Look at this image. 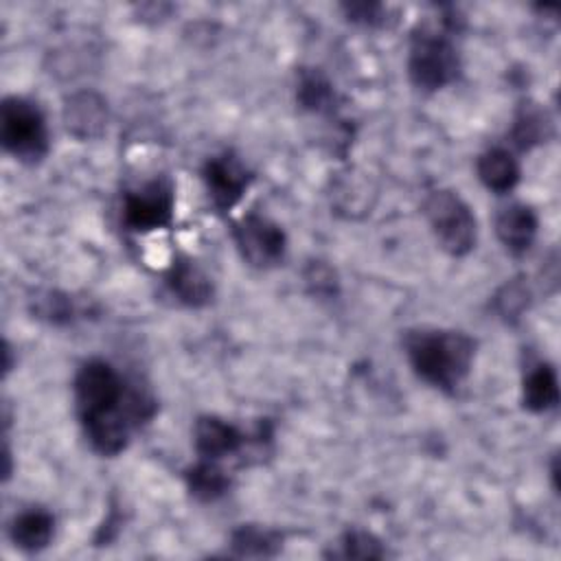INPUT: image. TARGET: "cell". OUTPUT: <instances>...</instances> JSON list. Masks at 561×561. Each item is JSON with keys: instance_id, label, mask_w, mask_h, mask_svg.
Listing matches in <instances>:
<instances>
[{"instance_id": "obj_1", "label": "cell", "mask_w": 561, "mask_h": 561, "mask_svg": "<svg viewBox=\"0 0 561 561\" xmlns=\"http://www.w3.org/2000/svg\"><path fill=\"white\" fill-rule=\"evenodd\" d=\"M75 401L90 445L103 456L121 454L136 425L151 419L156 403L140 388H127L105 359L85 362L75 377Z\"/></svg>"}, {"instance_id": "obj_2", "label": "cell", "mask_w": 561, "mask_h": 561, "mask_svg": "<svg viewBox=\"0 0 561 561\" xmlns=\"http://www.w3.org/2000/svg\"><path fill=\"white\" fill-rule=\"evenodd\" d=\"M405 351L423 381L454 392L471 370L476 342L462 331H416L405 337Z\"/></svg>"}, {"instance_id": "obj_3", "label": "cell", "mask_w": 561, "mask_h": 561, "mask_svg": "<svg viewBox=\"0 0 561 561\" xmlns=\"http://www.w3.org/2000/svg\"><path fill=\"white\" fill-rule=\"evenodd\" d=\"M0 142L22 162H39L48 153V129L42 110L22 96H9L0 107Z\"/></svg>"}, {"instance_id": "obj_4", "label": "cell", "mask_w": 561, "mask_h": 561, "mask_svg": "<svg viewBox=\"0 0 561 561\" xmlns=\"http://www.w3.org/2000/svg\"><path fill=\"white\" fill-rule=\"evenodd\" d=\"M408 72L416 88L440 90L460 72L458 50L451 39L434 28H421L412 37Z\"/></svg>"}, {"instance_id": "obj_5", "label": "cell", "mask_w": 561, "mask_h": 561, "mask_svg": "<svg viewBox=\"0 0 561 561\" xmlns=\"http://www.w3.org/2000/svg\"><path fill=\"white\" fill-rule=\"evenodd\" d=\"M425 217L440 248L454 256L473 250L478 239V221L469 204L454 191H436L425 199Z\"/></svg>"}, {"instance_id": "obj_6", "label": "cell", "mask_w": 561, "mask_h": 561, "mask_svg": "<svg viewBox=\"0 0 561 561\" xmlns=\"http://www.w3.org/2000/svg\"><path fill=\"white\" fill-rule=\"evenodd\" d=\"M175 193L169 178H156L123 195V224L134 232L169 228L173 221Z\"/></svg>"}, {"instance_id": "obj_7", "label": "cell", "mask_w": 561, "mask_h": 561, "mask_svg": "<svg viewBox=\"0 0 561 561\" xmlns=\"http://www.w3.org/2000/svg\"><path fill=\"white\" fill-rule=\"evenodd\" d=\"M232 237L241 256L254 267H272L280 263L287 250L283 228L259 213L241 217L232 228Z\"/></svg>"}, {"instance_id": "obj_8", "label": "cell", "mask_w": 561, "mask_h": 561, "mask_svg": "<svg viewBox=\"0 0 561 561\" xmlns=\"http://www.w3.org/2000/svg\"><path fill=\"white\" fill-rule=\"evenodd\" d=\"M210 202L219 210L232 208L252 182L250 169L232 151H224L206 160L202 171Z\"/></svg>"}, {"instance_id": "obj_9", "label": "cell", "mask_w": 561, "mask_h": 561, "mask_svg": "<svg viewBox=\"0 0 561 561\" xmlns=\"http://www.w3.org/2000/svg\"><path fill=\"white\" fill-rule=\"evenodd\" d=\"M64 123L79 140L99 138L107 127V101L92 90H79L64 101Z\"/></svg>"}, {"instance_id": "obj_10", "label": "cell", "mask_w": 561, "mask_h": 561, "mask_svg": "<svg viewBox=\"0 0 561 561\" xmlns=\"http://www.w3.org/2000/svg\"><path fill=\"white\" fill-rule=\"evenodd\" d=\"M193 440L202 458L219 460L230 454H237L243 447L245 436L239 427L219 416H199L195 421Z\"/></svg>"}, {"instance_id": "obj_11", "label": "cell", "mask_w": 561, "mask_h": 561, "mask_svg": "<svg viewBox=\"0 0 561 561\" xmlns=\"http://www.w3.org/2000/svg\"><path fill=\"white\" fill-rule=\"evenodd\" d=\"M495 232L513 254H524L537 234V215L526 204H508L495 217Z\"/></svg>"}, {"instance_id": "obj_12", "label": "cell", "mask_w": 561, "mask_h": 561, "mask_svg": "<svg viewBox=\"0 0 561 561\" xmlns=\"http://www.w3.org/2000/svg\"><path fill=\"white\" fill-rule=\"evenodd\" d=\"M167 283L180 302L188 307H204L213 298V283L202 267H197L191 259L180 256L171 263Z\"/></svg>"}, {"instance_id": "obj_13", "label": "cell", "mask_w": 561, "mask_h": 561, "mask_svg": "<svg viewBox=\"0 0 561 561\" xmlns=\"http://www.w3.org/2000/svg\"><path fill=\"white\" fill-rule=\"evenodd\" d=\"M55 533V517L50 511L31 506L18 513L11 522V539L20 550L37 552L46 548Z\"/></svg>"}, {"instance_id": "obj_14", "label": "cell", "mask_w": 561, "mask_h": 561, "mask_svg": "<svg viewBox=\"0 0 561 561\" xmlns=\"http://www.w3.org/2000/svg\"><path fill=\"white\" fill-rule=\"evenodd\" d=\"M522 401H524V408H528L530 412H548L557 408L559 379H557V370L550 364L539 362L526 373L524 386H522Z\"/></svg>"}, {"instance_id": "obj_15", "label": "cell", "mask_w": 561, "mask_h": 561, "mask_svg": "<svg viewBox=\"0 0 561 561\" xmlns=\"http://www.w3.org/2000/svg\"><path fill=\"white\" fill-rule=\"evenodd\" d=\"M550 136H552V118L548 116V112L537 103L519 105L511 127L513 145L522 151H528L546 142Z\"/></svg>"}, {"instance_id": "obj_16", "label": "cell", "mask_w": 561, "mask_h": 561, "mask_svg": "<svg viewBox=\"0 0 561 561\" xmlns=\"http://www.w3.org/2000/svg\"><path fill=\"white\" fill-rule=\"evenodd\" d=\"M476 169L482 184L495 193H508L519 182V164L513 153L502 147L484 151Z\"/></svg>"}, {"instance_id": "obj_17", "label": "cell", "mask_w": 561, "mask_h": 561, "mask_svg": "<svg viewBox=\"0 0 561 561\" xmlns=\"http://www.w3.org/2000/svg\"><path fill=\"white\" fill-rule=\"evenodd\" d=\"M230 546L239 557H274L283 546V535L263 526L243 524L232 530Z\"/></svg>"}, {"instance_id": "obj_18", "label": "cell", "mask_w": 561, "mask_h": 561, "mask_svg": "<svg viewBox=\"0 0 561 561\" xmlns=\"http://www.w3.org/2000/svg\"><path fill=\"white\" fill-rule=\"evenodd\" d=\"M186 484H188V491L197 500L210 502V500L221 497L228 491L230 478L226 476V471L215 460L202 458L195 467H191L186 471Z\"/></svg>"}, {"instance_id": "obj_19", "label": "cell", "mask_w": 561, "mask_h": 561, "mask_svg": "<svg viewBox=\"0 0 561 561\" xmlns=\"http://www.w3.org/2000/svg\"><path fill=\"white\" fill-rule=\"evenodd\" d=\"M296 99L302 110L320 114L333 107L335 92L331 81L320 70H300Z\"/></svg>"}, {"instance_id": "obj_20", "label": "cell", "mask_w": 561, "mask_h": 561, "mask_svg": "<svg viewBox=\"0 0 561 561\" xmlns=\"http://www.w3.org/2000/svg\"><path fill=\"white\" fill-rule=\"evenodd\" d=\"M528 305H530V291L522 278H513L504 283L493 296V307L497 316L504 318L506 322L519 320L522 313L528 309Z\"/></svg>"}, {"instance_id": "obj_21", "label": "cell", "mask_w": 561, "mask_h": 561, "mask_svg": "<svg viewBox=\"0 0 561 561\" xmlns=\"http://www.w3.org/2000/svg\"><path fill=\"white\" fill-rule=\"evenodd\" d=\"M342 557L351 559H381L386 557V550L381 541L366 530H348L342 535Z\"/></svg>"}, {"instance_id": "obj_22", "label": "cell", "mask_w": 561, "mask_h": 561, "mask_svg": "<svg viewBox=\"0 0 561 561\" xmlns=\"http://www.w3.org/2000/svg\"><path fill=\"white\" fill-rule=\"evenodd\" d=\"M35 313L48 322L61 324V322H70L72 320V300L64 294L57 291H48L46 296L37 298V307Z\"/></svg>"}, {"instance_id": "obj_23", "label": "cell", "mask_w": 561, "mask_h": 561, "mask_svg": "<svg viewBox=\"0 0 561 561\" xmlns=\"http://www.w3.org/2000/svg\"><path fill=\"white\" fill-rule=\"evenodd\" d=\"M305 283L313 289V294H320V296H331L337 291L335 272L320 261L309 263V267L305 270Z\"/></svg>"}, {"instance_id": "obj_24", "label": "cell", "mask_w": 561, "mask_h": 561, "mask_svg": "<svg viewBox=\"0 0 561 561\" xmlns=\"http://www.w3.org/2000/svg\"><path fill=\"white\" fill-rule=\"evenodd\" d=\"M348 15V20L357 22V24H366V26H379L386 22L383 13V4L377 2H353V4H344L342 7Z\"/></svg>"}]
</instances>
